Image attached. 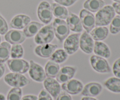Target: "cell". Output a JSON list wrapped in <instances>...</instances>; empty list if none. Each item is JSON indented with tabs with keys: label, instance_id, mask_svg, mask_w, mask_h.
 Returning <instances> with one entry per match:
<instances>
[{
	"label": "cell",
	"instance_id": "6da1fadb",
	"mask_svg": "<svg viewBox=\"0 0 120 100\" xmlns=\"http://www.w3.org/2000/svg\"><path fill=\"white\" fill-rule=\"evenodd\" d=\"M116 15L114 9L111 5L104 6L95 16V24L97 26H104L111 23Z\"/></svg>",
	"mask_w": 120,
	"mask_h": 100
},
{
	"label": "cell",
	"instance_id": "7a4b0ae2",
	"mask_svg": "<svg viewBox=\"0 0 120 100\" xmlns=\"http://www.w3.org/2000/svg\"><path fill=\"white\" fill-rule=\"evenodd\" d=\"M52 25L55 35L59 41L63 42L70 33V29L66 22L64 20L56 18L54 20Z\"/></svg>",
	"mask_w": 120,
	"mask_h": 100
},
{
	"label": "cell",
	"instance_id": "3957f363",
	"mask_svg": "<svg viewBox=\"0 0 120 100\" xmlns=\"http://www.w3.org/2000/svg\"><path fill=\"white\" fill-rule=\"evenodd\" d=\"M4 81L9 86L16 88L23 87L29 83V80L25 76L16 73H10L5 75Z\"/></svg>",
	"mask_w": 120,
	"mask_h": 100
},
{
	"label": "cell",
	"instance_id": "277c9868",
	"mask_svg": "<svg viewBox=\"0 0 120 100\" xmlns=\"http://www.w3.org/2000/svg\"><path fill=\"white\" fill-rule=\"evenodd\" d=\"M55 36L52 24L42 27L35 37V42L38 44L49 43L53 41Z\"/></svg>",
	"mask_w": 120,
	"mask_h": 100
},
{
	"label": "cell",
	"instance_id": "5b68a950",
	"mask_svg": "<svg viewBox=\"0 0 120 100\" xmlns=\"http://www.w3.org/2000/svg\"><path fill=\"white\" fill-rule=\"evenodd\" d=\"M52 7L48 2L43 1L39 4L38 8V16L42 23L49 24L53 19Z\"/></svg>",
	"mask_w": 120,
	"mask_h": 100
},
{
	"label": "cell",
	"instance_id": "8992f818",
	"mask_svg": "<svg viewBox=\"0 0 120 100\" xmlns=\"http://www.w3.org/2000/svg\"><path fill=\"white\" fill-rule=\"evenodd\" d=\"M90 63L93 69L100 73H109L111 72V68L107 61L104 57L93 55L90 58Z\"/></svg>",
	"mask_w": 120,
	"mask_h": 100
},
{
	"label": "cell",
	"instance_id": "52a82bcc",
	"mask_svg": "<svg viewBox=\"0 0 120 100\" xmlns=\"http://www.w3.org/2000/svg\"><path fill=\"white\" fill-rule=\"evenodd\" d=\"M7 65L12 72L16 73H26L29 69V63L25 60L19 59L9 60L7 62Z\"/></svg>",
	"mask_w": 120,
	"mask_h": 100
},
{
	"label": "cell",
	"instance_id": "ba28073f",
	"mask_svg": "<svg viewBox=\"0 0 120 100\" xmlns=\"http://www.w3.org/2000/svg\"><path fill=\"white\" fill-rule=\"evenodd\" d=\"M29 75L35 81L41 83L46 79L45 71L41 66L35 63L34 60L30 61Z\"/></svg>",
	"mask_w": 120,
	"mask_h": 100
},
{
	"label": "cell",
	"instance_id": "9c48e42d",
	"mask_svg": "<svg viewBox=\"0 0 120 100\" xmlns=\"http://www.w3.org/2000/svg\"><path fill=\"white\" fill-rule=\"evenodd\" d=\"M80 34H72L66 38L63 44L64 50L68 55H73L77 51L79 48Z\"/></svg>",
	"mask_w": 120,
	"mask_h": 100
},
{
	"label": "cell",
	"instance_id": "30bf717a",
	"mask_svg": "<svg viewBox=\"0 0 120 100\" xmlns=\"http://www.w3.org/2000/svg\"><path fill=\"white\" fill-rule=\"evenodd\" d=\"M80 19L87 32H90L95 26V17L91 12L83 9L80 12Z\"/></svg>",
	"mask_w": 120,
	"mask_h": 100
},
{
	"label": "cell",
	"instance_id": "8fae6325",
	"mask_svg": "<svg viewBox=\"0 0 120 100\" xmlns=\"http://www.w3.org/2000/svg\"><path fill=\"white\" fill-rule=\"evenodd\" d=\"M62 89L69 94L77 95L82 92L83 85L82 82L77 80L70 79L62 84Z\"/></svg>",
	"mask_w": 120,
	"mask_h": 100
},
{
	"label": "cell",
	"instance_id": "7c38bea8",
	"mask_svg": "<svg viewBox=\"0 0 120 100\" xmlns=\"http://www.w3.org/2000/svg\"><path fill=\"white\" fill-rule=\"evenodd\" d=\"M43 85L46 91H48L53 98H56L61 91L59 83L54 78L48 77L43 81Z\"/></svg>",
	"mask_w": 120,
	"mask_h": 100
},
{
	"label": "cell",
	"instance_id": "4fadbf2b",
	"mask_svg": "<svg viewBox=\"0 0 120 100\" xmlns=\"http://www.w3.org/2000/svg\"><path fill=\"white\" fill-rule=\"evenodd\" d=\"M93 39L88 32H83L79 39V46L81 50L87 54H90L93 52L94 48Z\"/></svg>",
	"mask_w": 120,
	"mask_h": 100
},
{
	"label": "cell",
	"instance_id": "5bb4252c",
	"mask_svg": "<svg viewBox=\"0 0 120 100\" xmlns=\"http://www.w3.org/2000/svg\"><path fill=\"white\" fill-rule=\"evenodd\" d=\"M5 39L7 42L12 44H21L25 41L26 36L23 32L13 29L6 33Z\"/></svg>",
	"mask_w": 120,
	"mask_h": 100
},
{
	"label": "cell",
	"instance_id": "9a60e30c",
	"mask_svg": "<svg viewBox=\"0 0 120 100\" xmlns=\"http://www.w3.org/2000/svg\"><path fill=\"white\" fill-rule=\"evenodd\" d=\"M76 68L72 66H64L60 69L58 74L56 76V80L59 83H65L71 79L75 75Z\"/></svg>",
	"mask_w": 120,
	"mask_h": 100
},
{
	"label": "cell",
	"instance_id": "2e32d148",
	"mask_svg": "<svg viewBox=\"0 0 120 100\" xmlns=\"http://www.w3.org/2000/svg\"><path fill=\"white\" fill-rule=\"evenodd\" d=\"M57 48V46L56 44L46 43V44H40L36 47L35 52L36 55L42 58H48L52 56L54 52Z\"/></svg>",
	"mask_w": 120,
	"mask_h": 100
},
{
	"label": "cell",
	"instance_id": "e0dca14e",
	"mask_svg": "<svg viewBox=\"0 0 120 100\" xmlns=\"http://www.w3.org/2000/svg\"><path fill=\"white\" fill-rule=\"evenodd\" d=\"M103 90L102 85L98 83L87 84L82 91V95L85 97H94L98 96Z\"/></svg>",
	"mask_w": 120,
	"mask_h": 100
},
{
	"label": "cell",
	"instance_id": "ac0fdd59",
	"mask_svg": "<svg viewBox=\"0 0 120 100\" xmlns=\"http://www.w3.org/2000/svg\"><path fill=\"white\" fill-rule=\"evenodd\" d=\"M66 19V23L70 30L77 33H80L83 31L82 22L80 18L77 15L70 12Z\"/></svg>",
	"mask_w": 120,
	"mask_h": 100
},
{
	"label": "cell",
	"instance_id": "d6986e66",
	"mask_svg": "<svg viewBox=\"0 0 120 100\" xmlns=\"http://www.w3.org/2000/svg\"><path fill=\"white\" fill-rule=\"evenodd\" d=\"M30 22V18L28 15L19 14L14 16L10 22V26L13 29H22Z\"/></svg>",
	"mask_w": 120,
	"mask_h": 100
},
{
	"label": "cell",
	"instance_id": "ffe728a7",
	"mask_svg": "<svg viewBox=\"0 0 120 100\" xmlns=\"http://www.w3.org/2000/svg\"><path fill=\"white\" fill-rule=\"evenodd\" d=\"M93 51L97 56L104 58H109L111 55V52L109 46L105 43L100 41H96L94 44Z\"/></svg>",
	"mask_w": 120,
	"mask_h": 100
},
{
	"label": "cell",
	"instance_id": "44dd1931",
	"mask_svg": "<svg viewBox=\"0 0 120 100\" xmlns=\"http://www.w3.org/2000/svg\"><path fill=\"white\" fill-rule=\"evenodd\" d=\"M43 26V25H42V23L33 21V22H29L26 26L25 28H24L23 32L26 37H31L35 36Z\"/></svg>",
	"mask_w": 120,
	"mask_h": 100
},
{
	"label": "cell",
	"instance_id": "7402d4cb",
	"mask_svg": "<svg viewBox=\"0 0 120 100\" xmlns=\"http://www.w3.org/2000/svg\"><path fill=\"white\" fill-rule=\"evenodd\" d=\"M109 29L105 26H97L90 32V35L96 41H103L109 35Z\"/></svg>",
	"mask_w": 120,
	"mask_h": 100
},
{
	"label": "cell",
	"instance_id": "603a6c76",
	"mask_svg": "<svg viewBox=\"0 0 120 100\" xmlns=\"http://www.w3.org/2000/svg\"><path fill=\"white\" fill-rule=\"evenodd\" d=\"M104 5L103 0H86L83 4L84 8L91 12H97Z\"/></svg>",
	"mask_w": 120,
	"mask_h": 100
},
{
	"label": "cell",
	"instance_id": "cb8c5ba5",
	"mask_svg": "<svg viewBox=\"0 0 120 100\" xmlns=\"http://www.w3.org/2000/svg\"><path fill=\"white\" fill-rule=\"evenodd\" d=\"M53 15L57 18L65 19L69 15V12L64 6L57 3H53L51 5Z\"/></svg>",
	"mask_w": 120,
	"mask_h": 100
},
{
	"label": "cell",
	"instance_id": "d4e9b609",
	"mask_svg": "<svg viewBox=\"0 0 120 100\" xmlns=\"http://www.w3.org/2000/svg\"><path fill=\"white\" fill-rule=\"evenodd\" d=\"M107 90L114 93H120V78L118 77H110L104 83Z\"/></svg>",
	"mask_w": 120,
	"mask_h": 100
},
{
	"label": "cell",
	"instance_id": "484cf974",
	"mask_svg": "<svg viewBox=\"0 0 120 100\" xmlns=\"http://www.w3.org/2000/svg\"><path fill=\"white\" fill-rule=\"evenodd\" d=\"M60 70V66L58 63L54 62L52 60H49L46 64L45 67L46 76L48 77L55 78L58 74Z\"/></svg>",
	"mask_w": 120,
	"mask_h": 100
},
{
	"label": "cell",
	"instance_id": "4316f807",
	"mask_svg": "<svg viewBox=\"0 0 120 100\" xmlns=\"http://www.w3.org/2000/svg\"><path fill=\"white\" fill-rule=\"evenodd\" d=\"M11 47L8 42L0 43V63H3L8 60L11 55Z\"/></svg>",
	"mask_w": 120,
	"mask_h": 100
},
{
	"label": "cell",
	"instance_id": "83f0119b",
	"mask_svg": "<svg viewBox=\"0 0 120 100\" xmlns=\"http://www.w3.org/2000/svg\"><path fill=\"white\" fill-rule=\"evenodd\" d=\"M68 57V54L63 49L55 50L50 56V60L57 63H62L65 62Z\"/></svg>",
	"mask_w": 120,
	"mask_h": 100
},
{
	"label": "cell",
	"instance_id": "f1b7e54d",
	"mask_svg": "<svg viewBox=\"0 0 120 100\" xmlns=\"http://www.w3.org/2000/svg\"><path fill=\"white\" fill-rule=\"evenodd\" d=\"M11 56L12 59H19L23 57V49L20 44H13L11 49Z\"/></svg>",
	"mask_w": 120,
	"mask_h": 100
},
{
	"label": "cell",
	"instance_id": "f546056e",
	"mask_svg": "<svg viewBox=\"0 0 120 100\" xmlns=\"http://www.w3.org/2000/svg\"><path fill=\"white\" fill-rule=\"evenodd\" d=\"M22 91L21 88L13 87L7 95V100H21Z\"/></svg>",
	"mask_w": 120,
	"mask_h": 100
},
{
	"label": "cell",
	"instance_id": "4dcf8cb0",
	"mask_svg": "<svg viewBox=\"0 0 120 100\" xmlns=\"http://www.w3.org/2000/svg\"><path fill=\"white\" fill-rule=\"evenodd\" d=\"M110 31L112 34L116 35L120 32V15L115 16L111 22Z\"/></svg>",
	"mask_w": 120,
	"mask_h": 100
},
{
	"label": "cell",
	"instance_id": "1f68e13d",
	"mask_svg": "<svg viewBox=\"0 0 120 100\" xmlns=\"http://www.w3.org/2000/svg\"><path fill=\"white\" fill-rule=\"evenodd\" d=\"M8 29V25L5 19L0 14V34L4 35L7 32Z\"/></svg>",
	"mask_w": 120,
	"mask_h": 100
},
{
	"label": "cell",
	"instance_id": "d6a6232c",
	"mask_svg": "<svg viewBox=\"0 0 120 100\" xmlns=\"http://www.w3.org/2000/svg\"><path fill=\"white\" fill-rule=\"evenodd\" d=\"M112 71L116 77L120 78V58L116 60L112 66Z\"/></svg>",
	"mask_w": 120,
	"mask_h": 100
},
{
	"label": "cell",
	"instance_id": "836d02e7",
	"mask_svg": "<svg viewBox=\"0 0 120 100\" xmlns=\"http://www.w3.org/2000/svg\"><path fill=\"white\" fill-rule=\"evenodd\" d=\"M38 100H53L50 94L46 91V90H42L39 94Z\"/></svg>",
	"mask_w": 120,
	"mask_h": 100
},
{
	"label": "cell",
	"instance_id": "e575fe53",
	"mask_svg": "<svg viewBox=\"0 0 120 100\" xmlns=\"http://www.w3.org/2000/svg\"><path fill=\"white\" fill-rule=\"evenodd\" d=\"M56 3L64 6V7H70L73 5L78 0H54Z\"/></svg>",
	"mask_w": 120,
	"mask_h": 100
},
{
	"label": "cell",
	"instance_id": "d590c367",
	"mask_svg": "<svg viewBox=\"0 0 120 100\" xmlns=\"http://www.w3.org/2000/svg\"><path fill=\"white\" fill-rule=\"evenodd\" d=\"M56 98V100H72L70 95L65 91L60 93Z\"/></svg>",
	"mask_w": 120,
	"mask_h": 100
},
{
	"label": "cell",
	"instance_id": "8d00e7d4",
	"mask_svg": "<svg viewBox=\"0 0 120 100\" xmlns=\"http://www.w3.org/2000/svg\"><path fill=\"white\" fill-rule=\"evenodd\" d=\"M112 7L114 9L115 12L120 15V2H114L112 4Z\"/></svg>",
	"mask_w": 120,
	"mask_h": 100
},
{
	"label": "cell",
	"instance_id": "74e56055",
	"mask_svg": "<svg viewBox=\"0 0 120 100\" xmlns=\"http://www.w3.org/2000/svg\"><path fill=\"white\" fill-rule=\"evenodd\" d=\"M21 100H38V97L34 95H27L22 97Z\"/></svg>",
	"mask_w": 120,
	"mask_h": 100
},
{
	"label": "cell",
	"instance_id": "f35d334b",
	"mask_svg": "<svg viewBox=\"0 0 120 100\" xmlns=\"http://www.w3.org/2000/svg\"><path fill=\"white\" fill-rule=\"evenodd\" d=\"M5 66L2 63H0V78L3 76L5 73Z\"/></svg>",
	"mask_w": 120,
	"mask_h": 100
},
{
	"label": "cell",
	"instance_id": "ab89813d",
	"mask_svg": "<svg viewBox=\"0 0 120 100\" xmlns=\"http://www.w3.org/2000/svg\"><path fill=\"white\" fill-rule=\"evenodd\" d=\"M82 100H97L96 98H94L93 97H84L82 98Z\"/></svg>",
	"mask_w": 120,
	"mask_h": 100
},
{
	"label": "cell",
	"instance_id": "60d3db41",
	"mask_svg": "<svg viewBox=\"0 0 120 100\" xmlns=\"http://www.w3.org/2000/svg\"><path fill=\"white\" fill-rule=\"evenodd\" d=\"M0 100H5V97L2 94H0Z\"/></svg>",
	"mask_w": 120,
	"mask_h": 100
},
{
	"label": "cell",
	"instance_id": "b9f144b4",
	"mask_svg": "<svg viewBox=\"0 0 120 100\" xmlns=\"http://www.w3.org/2000/svg\"><path fill=\"white\" fill-rule=\"evenodd\" d=\"M116 2H120V0H113Z\"/></svg>",
	"mask_w": 120,
	"mask_h": 100
},
{
	"label": "cell",
	"instance_id": "7bdbcfd3",
	"mask_svg": "<svg viewBox=\"0 0 120 100\" xmlns=\"http://www.w3.org/2000/svg\"><path fill=\"white\" fill-rule=\"evenodd\" d=\"M1 36H0V43H1Z\"/></svg>",
	"mask_w": 120,
	"mask_h": 100
}]
</instances>
